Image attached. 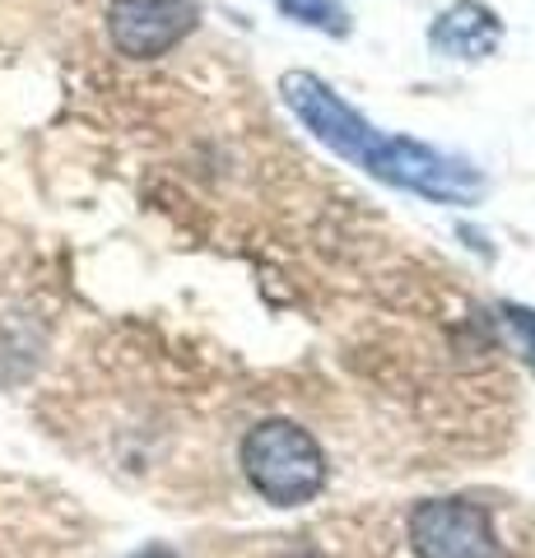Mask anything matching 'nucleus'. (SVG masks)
<instances>
[{"instance_id": "obj_1", "label": "nucleus", "mask_w": 535, "mask_h": 558, "mask_svg": "<svg viewBox=\"0 0 535 558\" xmlns=\"http://www.w3.org/2000/svg\"><path fill=\"white\" fill-rule=\"evenodd\" d=\"M280 94L289 102V112L313 131L317 145L340 154L350 168H364L368 178L387 182V186H401V191H414V196L438 201V205H475L479 196H485V172H479L471 159L434 149V145L410 140V135H382L321 75L289 70V75L280 80Z\"/></svg>"}, {"instance_id": "obj_2", "label": "nucleus", "mask_w": 535, "mask_h": 558, "mask_svg": "<svg viewBox=\"0 0 535 558\" xmlns=\"http://www.w3.org/2000/svg\"><path fill=\"white\" fill-rule=\"evenodd\" d=\"M243 475L275 508H303L326 488V451L293 418H262L243 438Z\"/></svg>"}, {"instance_id": "obj_3", "label": "nucleus", "mask_w": 535, "mask_h": 558, "mask_svg": "<svg viewBox=\"0 0 535 558\" xmlns=\"http://www.w3.org/2000/svg\"><path fill=\"white\" fill-rule=\"evenodd\" d=\"M410 545L420 558H498L494 521L471 498H428L410 512Z\"/></svg>"}, {"instance_id": "obj_4", "label": "nucleus", "mask_w": 535, "mask_h": 558, "mask_svg": "<svg viewBox=\"0 0 535 558\" xmlns=\"http://www.w3.org/2000/svg\"><path fill=\"white\" fill-rule=\"evenodd\" d=\"M196 0H112L108 5V38L131 61H154L178 47L196 28Z\"/></svg>"}, {"instance_id": "obj_5", "label": "nucleus", "mask_w": 535, "mask_h": 558, "mask_svg": "<svg viewBox=\"0 0 535 558\" xmlns=\"http://www.w3.org/2000/svg\"><path fill=\"white\" fill-rule=\"evenodd\" d=\"M498 43H503V24L485 0H457L428 28V47L447 61H485L498 51Z\"/></svg>"}, {"instance_id": "obj_6", "label": "nucleus", "mask_w": 535, "mask_h": 558, "mask_svg": "<svg viewBox=\"0 0 535 558\" xmlns=\"http://www.w3.org/2000/svg\"><path fill=\"white\" fill-rule=\"evenodd\" d=\"M275 10L303 28L331 33V38H344V33H350V10H344L340 0H275Z\"/></svg>"}, {"instance_id": "obj_7", "label": "nucleus", "mask_w": 535, "mask_h": 558, "mask_svg": "<svg viewBox=\"0 0 535 558\" xmlns=\"http://www.w3.org/2000/svg\"><path fill=\"white\" fill-rule=\"evenodd\" d=\"M503 322H508V330L516 336V349H522L526 363L535 368V312L522 307V303H503Z\"/></svg>"}, {"instance_id": "obj_8", "label": "nucleus", "mask_w": 535, "mask_h": 558, "mask_svg": "<svg viewBox=\"0 0 535 558\" xmlns=\"http://www.w3.org/2000/svg\"><path fill=\"white\" fill-rule=\"evenodd\" d=\"M131 558H178L172 549H163V545H145V549H135Z\"/></svg>"}]
</instances>
